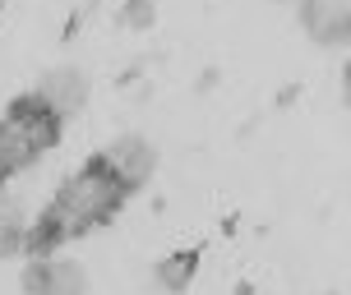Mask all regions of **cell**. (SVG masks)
I'll use <instances>...</instances> for the list:
<instances>
[{"label":"cell","instance_id":"cell-3","mask_svg":"<svg viewBox=\"0 0 351 295\" xmlns=\"http://www.w3.org/2000/svg\"><path fill=\"white\" fill-rule=\"evenodd\" d=\"M23 291L28 295H88V272L74 259H28L23 268Z\"/></svg>","mask_w":351,"mask_h":295},{"label":"cell","instance_id":"cell-4","mask_svg":"<svg viewBox=\"0 0 351 295\" xmlns=\"http://www.w3.org/2000/svg\"><path fill=\"white\" fill-rule=\"evenodd\" d=\"M102 162L121 175L130 190H143L148 175L158 171V148L148 139H139V134H125V139H116L111 148H102Z\"/></svg>","mask_w":351,"mask_h":295},{"label":"cell","instance_id":"cell-8","mask_svg":"<svg viewBox=\"0 0 351 295\" xmlns=\"http://www.w3.org/2000/svg\"><path fill=\"white\" fill-rule=\"evenodd\" d=\"M121 23L125 28H153V23H158V5H153V0H125Z\"/></svg>","mask_w":351,"mask_h":295},{"label":"cell","instance_id":"cell-2","mask_svg":"<svg viewBox=\"0 0 351 295\" xmlns=\"http://www.w3.org/2000/svg\"><path fill=\"white\" fill-rule=\"evenodd\" d=\"M60 129H65V120L37 92L14 97L10 111H5V120H0V185L10 175L28 171L33 162H42L60 143Z\"/></svg>","mask_w":351,"mask_h":295},{"label":"cell","instance_id":"cell-7","mask_svg":"<svg viewBox=\"0 0 351 295\" xmlns=\"http://www.w3.org/2000/svg\"><path fill=\"white\" fill-rule=\"evenodd\" d=\"M23 240H28L23 208H19L14 198H0V259H10V254H23Z\"/></svg>","mask_w":351,"mask_h":295},{"label":"cell","instance_id":"cell-6","mask_svg":"<svg viewBox=\"0 0 351 295\" xmlns=\"http://www.w3.org/2000/svg\"><path fill=\"white\" fill-rule=\"evenodd\" d=\"M194 272H199V254H194V249H180V254H171V259L158 263V286L171 291V295H180V291H190Z\"/></svg>","mask_w":351,"mask_h":295},{"label":"cell","instance_id":"cell-5","mask_svg":"<svg viewBox=\"0 0 351 295\" xmlns=\"http://www.w3.org/2000/svg\"><path fill=\"white\" fill-rule=\"evenodd\" d=\"M33 92L51 106L60 120H70L74 111H84V102H88V74L74 70V65H65V70H51Z\"/></svg>","mask_w":351,"mask_h":295},{"label":"cell","instance_id":"cell-1","mask_svg":"<svg viewBox=\"0 0 351 295\" xmlns=\"http://www.w3.org/2000/svg\"><path fill=\"white\" fill-rule=\"evenodd\" d=\"M130 194H134V190H130L121 175L102 162V153H97L84 171L70 175V180L60 185V194L42 208V217L28 222L23 254H28V259H51L65 240L88 235V231H97L102 222H111V217L125 208Z\"/></svg>","mask_w":351,"mask_h":295}]
</instances>
